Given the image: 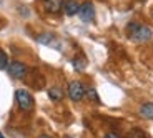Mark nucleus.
I'll list each match as a JSON object with an SVG mask.
<instances>
[{"label": "nucleus", "mask_w": 153, "mask_h": 138, "mask_svg": "<svg viewBox=\"0 0 153 138\" xmlns=\"http://www.w3.org/2000/svg\"><path fill=\"white\" fill-rule=\"evenodd\" d=\"M126 33L128 39L135 43H145L153 37V30L146 25H142L138 22H130L126 25Z\"/></svg>", "instance_id": "1"}, {"label": "nucleus", "mask_w": 153, "mask_h": 138, "mask_svg": "<svg viewBox=\"0 0 153 138\" xmlns=\"http://www.w3.org/2000/svg\"><path fill=\"white\" fill-rule=\"evenodd\" d=\"M78 17H80L82 22L85 23H90L95 20V5L90 2V0H87V2H83V4H80V8H78Z\"/></svg>", "instance_id": "5"}, {"label": "nucleus", "mask_w": 153, "mask_h": 138, "mask_svg": "<svg viewBox=\"0 0 153 138\" xmlns=\"http://www.w3.org/2000/svg\"><path fill=\"white\" fill-rule=\"evenodd\" d=\"M65 138H72V137H65Z\"/></svg>", "instance_id": "19"}, {"label": "nucleus", "mask_w": 153, "mask_h": 138, "mask_svg": "<svg viewBox=\"0 0 153 138\" xmlns=\"http://www.w3.org/2000/svg\"><path fill=\"white\" fill-rule=\"evenodd\" d=\"M103 138H120V137H118L117 133H113V131H110V133H107Z\"/></svg>", "instance_id": "15"}, {"label": "nucleus", "mask_w": 153, "mask_h": 138, "mask_svg": "<svg viewBox=\"0 0 153 138\" xmlns=\"http://www.w3.org/2000/svg\"><path fill=\"white\" fill-rule=\"evenodd\" d=\"M37 138H52V137H50V135H45V133H43V135H38Z\"/></svg>", "instance_id": "16"}, {"label": "nucleus", "mask_w": 153, "mask_h": 138, "mask_svg": "<svg viewBox=\"0 0 153 138\" xmlns=\"http://www.w3.org/2000/svg\"><path fill=\"white\" fill-rule=\"evenodd\" d=\"M130 137L131 138H148L142 130H140V128H133V130H131V133H130Z\"/></svg>", "instance_id": "14"}, {"label": "nucleus", "mask_w": 153, "mask_h": 138, "mask_svg": "<svg viewBox=\"0 0 153 138\" xmlns=\"http://www.w3.org/2000/svg\"><path fill=\"white\" fill-rule=\"evenodd\" d=\"M0 138H5V137H4V135H2V133H0Z\"/></svg>", "instance_id": "17"}, {"label": "nucleus", "mask_w": 153, "mask_h": 138, "mask_svg": "<svg viewBox=\"0 0 153 138\" xmlns=\"http://www.w3.org/2000/svg\"><path fill=\"white\" fill-rule=\"evenodd\" d=\"M85 96H87L90 102H95V103H100V96H98V93H97V90L95 88H92V87H88L87 88V92H85Z\"/></svg>", "instance_id": "12"}, {"label": "nucleus", "mask_w": 153, "mask_h": 138, "mask_svg": "<svg viewBox=\"0 0 153 138\" xmlns=\"http://www.w3.org/2000/svg\"><path fill=\"white\" fill-rule=\"evenodd\" d=\"M68 96L72 102H82V100L85 98V92H87V88H85V85L82 83V82L78 80H73L68 83Z\"/></svg>", "instance_id": "3"}, {"label": "nucleus", "mask_w": 153, "mask_h": 138, "mask_svg": "<svg viewBox=\"0 0 153 138\" xmlns=\"http://www.w3.org/2000/svg\"><path fill=\"white\" fill-rule=\"evenodd\" d=\"M138 113L140 116L145 120H153V102H145V103L140 105L138 108Z\"/></svg>", "instance_id": "8"}, {"label": "nucleus", "mask_w": 153, "mask_h": 138, "mask_svg": "<svg viewBox=\"0 0 153 138\" xmlns=\"http://www.w3.org/2000/svg\"><path fill=\"white\" fill-rule=\"evenodd\" d=\"M37 42L47 47H53V45H57V37L53 33H40L37 37Z\"/></svg>", "instance_id": "9"}, {"label": "nucleus", "mask_w": 153, "mask_h": 138, "mask_svg": "<svg viewBox=\"0 0 153 138\" xmlns=\"http://www.w3.org/2000/svg\"><path fill=\"white\" fill-rule=\"evenodd\" d=\"M72 65L76 72H83V70L87 68V58L85 57H75L72 60Z\"/></svg>", "instance_id": "11"}, {"label": "nucleus", "mask_w": 153, "mask_h": 138, "mask_svg": "<svg viewBox=\"0 0 153 138\" xmlns=\"http://www.w3.org/2000/svg\"><path fill=\"white\" fill-rule=\"evenodd\" d=\"M8 63H10L8 62V55L5 53V50L0 48V70H5L8 67Z\"/></svg>", "instance_id": "13"}, {"label": "nucleus", "mask_w": 153, "mask_h": 138, "mask_svg": "<svg viewBox=\"0 0 153 138\" xmlns=\"http://www.w3.org/2000/svg\"><path fill=\"white\" fill-rule=\"evenodd\" d=\"M15 100H17V107L22 111H32L33 110V96L27 92V90H17L15 92Z\"/></svg>", "instance_id": "2"}, {"label": "nucleus", "mask_w": 153, "mask_h": 138, "mask_svg": "<svg viewBox=\"0 0 153 138\" xmlns=\"http://www.w3.org/2000/svg\"><path fill=\"white\" fill-rule=\"evenodd\" d=\"M78 8H80V4L76 0H63V7H62V12L68 17L78 15Z\"/></svg>", "instance_id": "7"}, {"label": "nucleus", "mask_w": 153, "mask_h": 138, "mask_svg": "<svg viewBox=\"0 0 153 138\" xmlns=\"http://www.w3.org/2000/svg\"><path fill=\"white\" fill-rule=\"evenodd\" d=\"M2 2H4V0H0V5H2Z\"/></svg>", "instance_id": "18"}, {"label": "nucleus", "mask_w": 153, "mask_h": 138, "mask_svg": "<svg viewBox=\"0 0 153 138\" xmlns=\"http://www.w3.org/2000/svg\"><path fill=\"white\" fill-rule=\"evenodd\" d=\"M42 7L47 13L50 15H57L62 12V7H63V0H42Z\"/></svg>", "instance_id": "6"}, {"label": "nucleus", "mask_w": 153, "mask_h": 138, "mask_svg": "<svg viewBox=\"0 0 153 138\" xmlns=\"http://www.w3.org/2000/svg\"><path fill=\"white\" fill-rule=\"evenodd\" d=\"M48 98L52 102H60L63 98V92H62L60 87H52V88H48Z\"/></svg>", "instance_id": "10"}, {"label": "nucleus", "mask_w": 153, "mask_h": 138, "mask_svg": "<svg viewBox=\"0 0 153 138\" xmlns=\"http://www.w3.org/2000/svg\"><path fill=\"white\" fill-rule=\"evenodd\" d=\"M8 70V75H10L12 78H15V80H23V78L27 77L28 73V68L25 63H22V62L15 60V62H10L7 67Z\"/></svg>", "instance_id": "4"}]
</instances>
